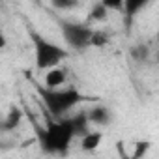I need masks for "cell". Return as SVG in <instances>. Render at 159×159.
I'll return each instance as SVG.
<instances>
[{
    "label": "cell",
    "instance_id": "cell-1",
    "mask_svg": "<svg viewBox=\"0 0 159 159\" xmlns=\"http://www.w3.org/2000/svg\"><path fill=\"white\" fill-rule=\"evenodd\" d=\"M77 139L75 125L69 116L60 120H49L45 127L38 129V144L47 155H66Z\"/></svg>",
    "mask_w": 159,
    "mask_h": 159
},
{
    "label": "cell",
    "instance_id": "cell-2",
    "mask_svg": "<svg viewBox=\"0 0 159 159\" xmlns=\"http://www.w3.org/2000/svg\"><path fill=\"white\" fill-rule=\"evenodd\" d=\"M38 96L41 98L45 109L49 111V114L54 120L66 118L67 112H71L77 105H81L84 101H88L86 96L81 94L77 86H62V88H45V86H38Z\"/></svg>",
    "mask_w": 159,
    "mask_h": 159
},
{
    "label": "cell",
    "instance_id": "cell-3",
    "mask_svg": "<svg viewBox=\"0 0 159 159\" xmlns=\"http://www.w3.org/2000/svg\"><path fill=\"white\" fill-rule=\"evenodd\" d=\"M30 38H32V45H34V62H36V67L41 71L58 67L69 54V51L66 47L56 45L54 41L39 36L34 30H30Z\"/></svg>",
    "mask_w": 159,
    "mask_h": 159
},
{
    "label": "cell",
    "instance_id": "cell-4",
    "mask_svg": "<svg viewBox=\"0 0 159 159\" xmlns=\"http://www.w3.org/2000/svg\"><path fill=\"white\" fill-rule=\"evenodd\" d=\"M58 26H60V34L64 38V43L71 51L83 52L90 47L94 30L88 25H84L81 21H71V19H58Z\"/></svg>",
    "mask_w": 159,
    "mask_h": 159
},
{
    "label": "cell",
    "instance_id": "cell-5",
    "mask_svg": "<svg viewBox=\"0 0 159 159\" xmlns=\"http://www.w3.org/2000/svg\"><path fill=\"white\" fill-rule=\"evenodd\" d=\"M86 118H88L90 125L107 127L112 122V111L109 107H105V105H94V107H90L86 111Z\"/></svg>",
    "mask_w": 159,
    "mask_h": 159
},
{
    "label": "cell",
    "instance_id": "cell-6",
    "mask_svg": "<svg viewBox=\"0 0 159 159\" xmlns=\"http://www.w3.org/2000/svg\"><path fill=\"white\" fill-rule=\"evenodd\" d=\"M66 81H67V71L62 67H52L45 73L43 86L45 88H62V86H66Z\"/></svg>",
    "mask_w": 159,
    "mask_h": 159
},
{
    "label": "cell",
    "instance_id": "cell-7",
    "mask_svg": "<svg viewBox=\"0 0 159 159\" xmlns=\"http://www.w3.org/2000/svg\"><path fill=\"white\" fill-rule=\"evenodd\" d=\"M148 6V0H124V6H122V11H124V17H125V26L133 23V19Z\"/></svg>",
    "mask_w": 159,
    "mask_h": 159
},
{
    "label": "cell",
    "instance_id": "cell-8",
    "mask_svg": "<svg viewBox=\"0 0 159 159\" xmlns=\"http://www.w3.org/2000/svg\"><path fill=\"white\" fill-rule=\"evenodd\" d=\"M103 142V133L101 131H88L86 135L81 137V150L86 152V153H94Z\"/></svg>",
    "mask_w": 159,
    "mask_h": 159
},
{
    "label": "cell",
    "instance_id": "cell-9",
    "mask_svg": "<svg viewBox=\"0 0 159 159\" xmlns=\"http://www.w3.org/2000/svg\"><path fill=\"white\" fill-rule=\"evenodd\" d=\"M129 54H131V58H133L135 62L142 64V62H146V60L150 58V47L144 45V43H137V45H133V47L129 49Z\"/></svg>",
    "mask_w": 159,
    "mask_h": 159
},
{
    "label": "cell",
    "instance_id": "cell-10",
    "mask_svg": "<svg viewBox=\"0 0 159 159\" xmlns=\"http://www.w3.org/2000/svg\"><path fill=\"white\" fill-rule=\"evenodd\" d=\"M109 17V11L103 8V4L101 2H98V4H94L92 6V10H90V13H88V21H96V23H101V21H105Z\"/></svg>",
    "mask_w": 159,
    "mask_h": 159
},
{
    "label": "cell",
    "instance_id": "cell-11",
    "mask_svg": "<svg viewBox=\"0 0 159 159\" xmlns=\"http://www.w3.org/2000/svg\"><path fill=\"white\" fill-rule=\"evenodd\" d=\"M21 118H23L21 111L19 109H11V114H8V118L0 124V127L2 129H13V127H17L21 124Z\"/></svg>",
    "mask_w": 159,
    "mask_h": 159
},
{
    "label": "cell",
    "instance_id": "cell-12",
    "mask_svg": "<svg viewBox=\"0 0 159 159\" xmlns=\"http://www.w3.org/2000/svg\"><path fill=\"white\" fill-rule=\"evenodd\" d=\"M107 43H109V34H105L103 30H94L90 47H105Z\"/></svg>",
    "mask_w": 159,
    "mask_h": 159
},
{
    "label": "cell",
    "instance_id": "cell-13",
    "mask_svg": "<svg viewBox=\"0 0 159 159\" xmlns=\"http://www.w3.org/2000/svg\"><path fill=\"white\" fill-rule=\"evenodd\" d=\"M150 140H139L137 144H135V152L131 153V157L133 159H142L146 153H148V150H150Z\"/></svg>",
    "mask_w": 159,
    "mask_h": 159
},
{
    "label": "cell",
    "instance_id": "cell-14",
    "mask_svg": "<svg viewBox=\"0 0 159 159\" xmlns=\"http://www.w3.org/2000/svg\"><path fill=\"white\" fill-rule=\"evenodd\" d=\"M103 8L107 10V11H111V10H116V11H122V6H124V0H103Z\"/></svg>",
    "mask_w": 159,
    "mask_h": 159
},
{
    "label": "cell",
    "instance_id": "cell-15",
    "mask_svg": "<svg viewBox=\"0 0 159 159\" xmlns=\"http://www.w3.org/2000/svg\"><path fill=\"white\" fill-rule=\"evenodd\" d=\"M75 6L77 2H66V0H54L52 2V8H58V10H71Z\"/></svg>",
    "mask_w": 159,
    "mask_h": 159
},
{
    "label": "cell",
    "instance_id": "cell-16",
    "mask_svg": "<svg viewBox=\"0 0 159 159\" xmlns=\"http://www.w3.org/2000/svg\"><path fill=\"white\" fill-rule=\"evenodd\" d=\"M6 45H8V39H6V34L2 32V28H0V52H2V51L6 49Z\"/></svg>",
    "mask_w": 159,
    "mask_h": 159
},
{
    "label": "cell",
    "instance_id": "cell-17",
    "mask_svg": "<svg viewBox=\"0 0 159 159\" xmlns=\"http://www.w3.org/2000/svg\"><path fill=\"white\" fill-rule=\"evenodd\" d=\"M120 155H122V159H133V157H131V155H127L124 150H120Z\"/></svg>",
    "mask_w": 159,
    "mask_h": 159
}]
</instances>
